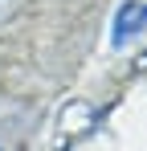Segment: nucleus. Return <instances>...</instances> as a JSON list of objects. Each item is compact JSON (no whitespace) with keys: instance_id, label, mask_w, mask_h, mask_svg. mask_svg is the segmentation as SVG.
Listing matches in <instances>:
<instances>
[{"instance_id":"f257e3e1","label":"nucleus","mask_w":147,"mask_h":151,"mask_svg":"<svg viewBox=\"0 0 147 151\" xmlns=\"http://www.w3.org/2000/svg\"><path fill=\"white\" fill-rule=\"evenodd\" d=\"M143 25H147V4H122V12L115 17V41H127Z\"/></svg>"}]
</instances>
